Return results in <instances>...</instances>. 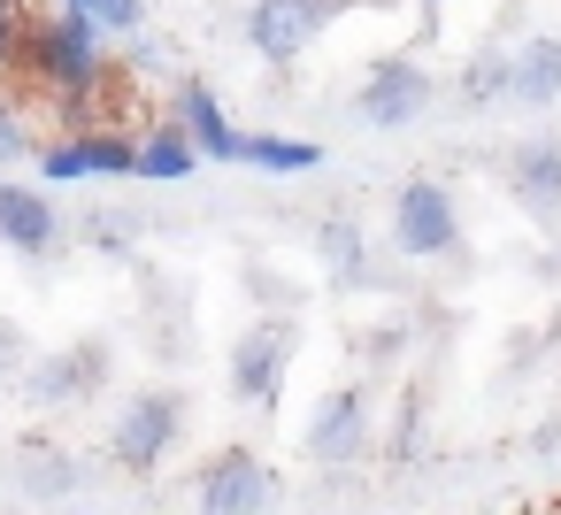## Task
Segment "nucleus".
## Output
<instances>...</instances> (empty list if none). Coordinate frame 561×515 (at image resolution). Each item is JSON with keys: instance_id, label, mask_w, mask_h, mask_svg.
Segmentation results:
<instances>
[{"instance_id": "nucleus-1", "label": "nucleus", "mask_w": 561, "mask_h": 515, "mask_svg": "<svg viewBox=\"0 0 561 515\" xmlns=\"http://www.w3.org/2000/svg\"><path fill=\"white\" fill-rule=\"evenodd\" d=\"M293 346H300V323H293V316H262L254 331H239V339H231V362H224V377H231V400L270 415V408H277V392H285Z\"/></svg>"}, {"instance_id": "nucleus-2", "label": "nucleus", "mask_w": 561, "mask_h": 515, "mask_svg": "<svg viewBox=\"0 0 561 515\" xmlns=\"http://www.w3.org/2000/svg\"><path fill=\"white\" fill-rule=\"evenodd\" d=\"M178 431H185V400L178 392H131L124 400V415L108 423V461L124 469V477H154L162 461H170V446H178Z\"/></svg>"}, {"instance_id": "nucleus-3", "label": "nucleus", "mask_w": 561, "mask_h": 515, "mask_svg": "<svg viewBox=\"0 0 561 515\" xmlns=\"http://www.w3.org/2000/svg\"><path fill=\"white\" fill-rule=\"evenodd\" d=\"M431 101H438L431 70H423L415 55H385V62H369V78L354 85V124H369V131H408V124L431 116Z\"/></svg>"}, {"instance_id": "nucleus-4", "label": "nucleus", "mask_w": 561, "mask_h": 515, "mask_svg": "<svg viewBox=\"0 0 561 515\" xmlns=\"http://www.w3.org/2000/svg\"><path fill=\"white\" fill-rule=\"evenodd\" d=\"M392 247H400L408 262H446V254H461V208H454V193H446L438 178H408V185L392 193Z\"/></svg>"}, {"instance_id": "nucleus-5", "label": "nucleus", "mask_w": 561, "mask_h": 515, "mask_svg": "<svg viewBox=\"0 0 561 515\" xmlns=\"http://www.w3.org/2000/svg\"><path fill=\"white\" fill-rule=\"evenodd\" d=\"M346 16V0H254L247 9V47L277 70H293L331 24Z\"/></svg>"}, {"instance_id": "nucleus-6", "label": "nucleus", "mask_w": 561, "mask_h": 515, "mask_svg": "<svg viewBox=\"0 0 561 515\" xmlns=\"http://www.w3.org/2000/svg\"><path fill=\"white\" fill-rule=\"evenodd\" d=\"M193 500H201V515H270L277 507V469L254 446H224V454L201 461Z\"/></svg>"}, {"instance_id": "nucleus-7", "label": "nucleus", "mask_w": 561, "mask_h": 515, "mask_svg": "<svg viewBox=\"0 0 561 515\" xmlns=\"http://www.w3.org/2000/svg\"><path fill=\"white\" fill-rule=\"evenodd\" d=\"M369 446H377V392L354 377V385L323 392V408L308 415V461L346 469V461H362Z\"/></svg>"}, {"instance_id": "nucleus-8", "label": "nucleus", "mask_w": 561, "mask_h": 515, "mask_svg": "<svg viewBox=\"0 0 561 515\" xmlns=\"http://www.w3.org/2000/svg\"><path fill=\"white\" fill-rule=\"evenodd\" d=\"M39 78L62 85L70 101H85L101 85V24H93V9H55V24H39Z\"/></svg>"}, {"instance_id": "nucleus-9", "label": "nucleus", "mask_w": 561, "mask_h": 515, "mask_svg": "<svg viewBox=\"0 0 561 515\" xmlns=\"http://www.w3.org/2000/svg\"><path fill=\"white\" fill-rule=\"evenodd\" d=\"M101 385H108V346H101V339L55 346V354H39V362L24 369V400H39V408H78V400H93Z\"/></svg>"}, {"instance_id": "nucleus-10", "label": "nucleus", "mask_w": 561, "mask_h": 515, "mask_svg": "<svg viewBox=\"0 0 561 515\" xmlns=\"http://www.w3.org/2000/svg\"><path fill=\"white\" fill-rule=\"evenodd\" d=\"M0 247H16L32 262L62 247V208L47 201V185H0Z\"/></svg>"}, {"instance_id": "nucleus-11", "label": "nucleus", "mask_w": 561, "mask_h": 515, "mask_svg": "<svg viewBox=\"0 0 561 515\" xmlns=\"http://www.w3.org/2000/svg\"><path fill=\"white\" fill-rule=\"evenodd\" d=\"M170 116H178V124L193 131V147H201L208 162H239V139H247V131H239V124H231V116L216 108V93H208L201 78H185V85H178Z\"/></svg>"}, {"instance_id": "nucleus-12", "label": "nucleus", "mask_w": 561, "mask_h": 515, "mask_svg": "<svg viewBox=\"0 0 561 515\" xmlns=\"http://www.w3.org/2000/svg\"><path fill=\"white\" fill-rule=\"evenodd\" d=\"M507 193L530 216H561V139H530L507 154Z\"/></svg>"}, {"instance_id": "nucleus-13", "label": "nucleus", "mask_w": 561, "mask_h": 515, "mask_svg": "<svg viewBox=\"0 0 561 515\" xmlns=\"http://www.w3.org/2000/svg\"><path fill=\"white\" fill-rule=\"evenodd\" d=\"M515 108H553L561 101V39L553 32H530L515 47V85H507Z\"/></svg>"}, {"instance_id": "nucleus-14", "label": "nucleus", "mask_w": 561, "mask_h": 515, "mask_svg": "<svg viewBox=\"0 0 561 515\" xmlns=\"http://www.w3.org/2000/svg\"><path fill=\"white\" fill-rule=\"evenodd\" d=\"M16 484H24V500H70L85 484V469L70 461V446H16Z\"/></svg>"}, {"instance_id": "nucleus-15", "label": "nucleus", "mask_w": 561, "mask_h": 515, "mask_svg": "<svg viewBox=\"0 0 561 515\" xmlns=\"http://www.w3.org/2000/svg\"><path fill=\"white\" fill-rule=\"evenodd\" d=\"M239 162L247 170H270V178H300V170H323V147L316 139H293V131H247L239 139Z\"/></svg>"}, {"instance_id": "nucleus-16", "label": "nucleus", "mask_w": 561, "mask_h": 515, "mask_svg": "<svg viewBox=\"0 0 561 515\" xmlns=\"http://www.w3.org/2000/svg\"><path fill=\"white\" fill-rule=\"evenodd\" d=\"M193 162H201V147H193V131L170 116L162 131H147L139 139V178H154V185H178V178H193Z\"/></svg>"}, {"instance_id": "nucleus-17", "label": "nucleus", "mask_w": 561, "mask_h": 515, "mask_svg": "<svg viewBox=\"0 0 561 515\" xmlns=\"http://www.w3.org/2000/svg\"><path fill=\"white\" fill-rule=\"evenodd\" d=\"M316 254H323V270H331L339 285H362V277H369V239H362L354 216H323V224H316Z\"/></svg>"}, {"instance_id": "nucleus-18", "label": "nucleus", "mask_w": 561, "mask_h": 515, "mask_svg": "<svg viewBox=\"0 0 561 515\" xmlns=\"http://www.w3.org/2000/svg\"><path fill=\"white\" fill-rule=\"evenodd\" d=\"M507 85H515V55L484 47V55H469V62H461L454 101H461V108H492V101H507Z\"/></svg>"}, {"instance_id": "nucleus-19", "label": "nucleus", "mask_w": 561, "mask_h": 515, "mask_svg": "<svg viewBox=\"0 0 561 515\" xmlns=\"http://www.w3.org/2000/svg\"><path fill=\"white\" fill-rule=\"evenodd\" d=\"M78 147H85V170H93V178H139V139H124V131H85Z\"/></svg>"}, {"instance_id": "nucleus-20", "label": "nucleus", "mask_w": 561, "mask_h": 515, "mask_svg": "<svg viewBox=\"0 0 561 515\" xmlns=\"http://www.w3.org/2000/svg\"><path fill=\"white\" fill-rule=\"evenodd\" d=\"M78 178H93L78 139H62V147H39V185H78Z\"/></svg>"}, {"instance_id": "nucleus-21", "label": "nucleus", "mask_w": 561, "mask_h": 515, "mask_svg": "<svg viewBox=\"0 0 561 515\" xmlns=\"http://www.w3.org/2000/svg\"><path fill=\"white\" fill-rule=\"evenodd\" d=\"M93 9V24L108 32V39H131L139 24H147V0H85Z\"/></svg>"}, {"instance_id": "nucleus-22", "label": "nucleus", "mask_w": 561, "mask_h": 515, "mask_svg": "<svg viewBox=\"0 0 561 515\" xmlns=\"http://www.w3.org/2000/svg\"><path fill=\"white\" fill-rule=\"evenodd\" d=\"M16 154H39V147L24 139V116H16L9 101H0V162H16Z\"/></svg>"}, {"instance_id": "nucleus-23", "label": "nucleus", "mask_w": 561, "mask_h": 515, "mask_svg": "<svg viewBox=\"0 0 561 515\" xmlns=\"http://www.w3.org/2000/svg\"><path fill=\"white\" fill-rule=\"evenodd\" d=\"M16 369H24V331H16V323H0V385H9Z\"/></svg>"}, {"instance_id": "nucleus-24", "label": "nucleus", "mask_w": 561, "mask_h": 515, "mask_svg": "<svg viewBox=\"0 0 561 515\" xmlns=\"http://www.w3.org/2000/svg\"><path fill=\"white\" fill-rule=\"evenodd\" d=\"M9 47H16V0H0V62H9Z\"/></svg>"}, {"instance_id": "nucleus-25", "label": "nucleus", "mask_w": 561, "mask_h": 515, "mask_svg": "<svg viewBox=\"0 0 561 515\" xmlns=\"http://www.w3.org/2000/svg\"><path fill=\"white\" fill-rule=\"evenodd\" d=\"M438 9H446V0H423V16H438Z\"/></svg>"}, {"instance_id": "nucleus-26", "label": "nucleus", "mask_w": 561, "mask_h": 515, "mask_svg": "<svg viewBox=\"0 0 561 515\" xmlns=\"http://www.w3.org/2000/svg\"><path fill=\"white\" fill-rule=\"evenodd\" d=\"M62 9H85V0H62Z\"/></svg>"}]
</instances>
